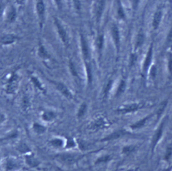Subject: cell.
I'll list each match as a JSON object with an SVG mask.
<instances>
[{
    "mask_svg": "<svg viewBox=\"0 0 172 171\" xmlns=\"http://www.w3.org/2000/svg\"><path fill=\"white\" fill-rule=\"evenodd\" d=\"M53 24L60 42L65 47L68 48L70 45V38L67 28L63 21L56 16L53 17Z\"/></svg>",
    "mask_w": 172,
    "mask_h": 171,
    "instance_id": "1",
    "label": "cell"
},
{
    "mask_svg": "<svg viewBox=\"0 0 172 171\" xmlns=\"http://www.w3.org/2000/svg\"><path fill=\"white\" fill-rule=\"evenodd\" d=\"M35 12H36L39 30L42 32L45 27L47 19V4L45 0H36Z\"/></svg>",
    "mask_w": 172,
    "mask_h": 171,
    "instance_id": "2",
    "label": "cell"
},
{
    "mask_svg": "<svg viewBox=\"0 0 172 171\" xmlns=\"http://www.w3.org/2000/svg\"><path fill=\"white\" fill-rule=\"evenodd\" d=\"M79 49L83 62L85 61H91V52L90 46L89 42L83 32H79Z\"/></svg>",
    "mask_w": 172,
    "mask_h": 171,
    "instance_id": "3",
    "label": "cell"
},
{
    "mask_svg": "<svg viewBox=\"0 0 172 171\" xmlns=\"http://www.w3.org/2000/svg\"><path fill=\"white\" fill-rule=\"evenodd\" d=\"M20 77L16 72L12 73L6 83V91L9 95H14L18 89Z\"/></svg>",
    "mask_w": 172,
    "mask_h": 171,
    "instance_id": "4",
    "label": "cell"
},
{
    "mask_svg": "<svg viewBox=\"0 0 172 171\" xmlns=\"http://www.w3.org/2000/svg\"><path fill=\"white\" fill-rule=\"evenodd\" d=\"M106 0H96L93 7V15L96 23L99 24L104 14Z\"/></svg>",
    "mask_w": 172,
    "mask_h": 171,
    "instance_id": "5",
    "label": "cell"
},
{
    "mask_svg": "<svg viewBox=\"0 0 172 171\" xmlns=\"http://www.w3.org/2000/svg\"><path fill=\"white\" fill-rule=\"evenodd\" d=\"M49 81L55 86L57 90L58 91L61 95H63L65 98H67L69 100H72L74 99V95L72 93L71 91L69 89V87L66 85L65 83L61 81L53 80H49Z\"/></svg>",
    "mask_w": 172,
    "mask_h": 171,
    "instance_id": "6",
    "label": "cell"
},
{
    "mask_svg": "<svg viewBox=\"0 0 172 171\" xmlns=\"http://www.w3.org/2000/svg\"><path fill=\"white\" fill-rule=\"evenodd\" d=\"M17 17V11L16 6L10 5L5 10L4 13V18L7 24L14 23Z\"/></svg>",
    "mask_w": 172,
    "mask_h": 171,
    "instance_id": "7",
    "label": "cell"
},
{
    "mask_svg": "<svg viewBox=\"0 0 172 171\" xmlns=\"http://www.w3.org/2000/svg\"><path fill=\"white\" fill-rule=\"evenodd\" d=\"M20 38L17 35L12 33L4 34L0 36V45L3 46H11L16 43Z\"/></svg>",
    "mask_w": 172,
    "mask_h": 171,
    "instance_id": "8",
    "label": "cell"
},
{
    "mask_svg": "<svg viewBox=\"0 0 172 171\" xmlns=\"http://www.w3.org/2000/svg\"><path fill=\"white\" fill-rule=\"evenodd\" d=\"M81 157H83L82 155H78L76 154H62L57 155V159L59 160L68 164H71L76 163Z\"/></svg>",
    "mask_w": 172,
    "mask_h": 171,
    "instance_id": "9",
    "label": "cell"
},
{
    "mask_svg": "<svg viewBox=\"0 0 172 171\" xmlns=\"http://www.w3.org/2000/svg\"><path fill=\"white\" fill-rule=\"evenodd\" d=\"M110 32H111V36L114 43V45H115L116 51L117 52H118L119 50H120V36L119 29L116 24H114L112 25L111 29H110Z\"/></svg>",
    "mask_w": 172,
    "mask_h": 171,
    "instance_id": "10",
    "label": "cell"
},
{
    "mask_svg": "<svg viewBox=\"0 0 172 171\" xmlns=\"http://www.w3.org/2000/svg\"><path fill=\"white\" fill-rule=\"evenodd\" d=\"M108 126V122L107 121V120L102 117H100L98 118H97L96 120H95L91 123L89 127V128L91 130L97 131L106 128Z\"/></svg>",
    "mask_w": 172,
    "mask_h": 171,
    "instance_id": "11",
    "label": "cell"
},
{
    "mask_svg": "<svg viewBox=\"0 0 172 171\" xmlns=\"http://www.w3.org/2000/svg\"><path fill=\"white\" fill-rule=\"evenodd\" d=\"M145 106L143 103H131L129 105H126L118 109V112L122 113H128L136 112L139 109L143 108Z\"/></svg>",
    "mask_w": 172,
    "mask_h": 171,
    "instance_id": "12",
    "label": "cell"
},
{
    "mask_svg": "<svg viewBox=\"0 0 172 171\" xmlns=\"http://www.w3.org/2000/svg\"><path fill=\"white\" fill-rule=\"evenodd\" d=\"M37 56L42 60H45V61L49 60L51 59V56L49 54V52H48L47 48L41 42H40L38 43L37 46Z\"/></svg>",
    "mask_w": 172,
    "mask_h": 171,
    "instance_id": "13",
    "label": "cell"
},
{
    "mask_svg": "<svg viewBox=\"0 0 172 171\" xmlns=\"http://www.w3.org/2000/svg\"><path fill=\"white\" fill-rule=\"evenodd\" d=\"M104 42V35L103 34H99L98 36H96L95 40V48L99 59H100L102 56Z\"/></svg>",
    "mask_w": 172,
    "mask_h": 171,
    "instance_id": "14",
    "label": "cell"
},
{
    "mask_svg": "<svg viewBox=\"0 0 172 171\" xmlns=\"http://www.w3.org/2000/svg\"><path fill=\"white\" fill-rule=\"evenodd\" d=\"M83 64H84L87 85L88 86H91L92 82H93V73H92L91 61H85V62H83Z\"/></svg>",
    "mask_w": 172,
    "mask_h": 171,
    "instance_id": "15",
    "label": "cell"
},
{
    "mask_svg": "<svg viewBox=\"0 0 172 171\" xmlns=\"http://www.w3.org/2000/svg\"><path fill=\"white\" fill-rule=\"evenodd\" d=\"M164 122H162V124L160 126V127H159L157 131L153 135V140H152L153 150H154V148H155L157 143L159 142V141H160L162 136L163 132H164Z\"/></svg>",
    "mask_w": 172,
    "mask_h": 171,
    "instance_id": "16",
    "label": "cell"
},
{
    "mask_svg": "<svg viewBox=\"0 0 172 171\" xmlns=\"http://www.w3.org/2000/svg\"><path fill=\"white\" fill-rule=\"evenodd\" d=\"M152 56H153V45L150 46L149 49L147 52V54L146 56V58H145V62L143 64V71L146 72L148 69L149 68V66L151 63V60H152Z\"/></svg>",
    "mask_w": 172,
    "mask_h": 171,
    "instance_id": "17",
    "label": "cell"
},
{
    "mask_svg": "<svg viewBox=\"0 0 172 171\" xmlns=\"http://www.w3.org/2000/svg\"><path fill=\"white\" fill-rule=\"evenodd\" d=\"M126 134V131L122 130L114 131V133L111 134L110 135H108L107 137H106L104 139H102V141H110V140H116V139L120 138L121 136H122V135H125Z\"/></svg>",
    "mask_w": 172,
    "mask_h": 171,
    "instance_id": "18",
    "label": "cell"
},
{
    "mask_svg": "<svg viewBox=\"0 0 172 171\" xmlns=\"http://www.w3.org/2000/svg\"><path fill=\"white\" fill-rule=\"evenodd\" d=\"M162 18V12L160 10H158L154 14L153 20V27L154 30H157L160 25Z\"/></svg>",
    "mask_w": 172,
    "mask_h": 171,
    "instance_id": "19",
    "label": "cell"
},
{
    "mask_svg": "<svg viewBox=\"0 0 172 171\" xmlns=\"http://www.w3.org/2000/svg\"><path fill=\"white\" fill-rule=\"evenodd\" d=\"M153 114H151V115H149L146 117H143L142 120H140L138 121H136V123H135L134 124L130 126V128L132 129H133V130H136V129H139V128H143V127L146 124V123L147 122V121L150 119V118L152 117H153Z\"/></svg>",
    "mask_w": 172,
    "mask_h": 171,
    "instance_id": "20",
    "label": "cell"
},
{
    "mask_svg": "<svg viewBox=\"0 0 172 171\" xmlns=\"http://www.w3.org/2000/svg\"><path fill=\"white\" fill-rule=\"evenodd\" d=\"M26 163L30 167H37L39 164L38 160L32 155H26L25 157Z\"/></svg>",
    "mask_w": 172,
    "mask_h": 171,
    "instance_id": "21",
    "label": "cell"
},
{
    "mask_svg": "<svg viewBox=\"0 0 172 171\" xmlns=\"http://www.w3.org/2000/svg\"><path fill=\"white\" fill-rule=\"evenodd\" d=\"M57 117L56 113L52 111H46L42 113V120L46 121H51L55 120Z\"/></svg>",
    "mask_w": 172,
    "mask_h": 171,
    "instance_id": "22",
    "label": "cell"
},
{
    "mask_svg": "<svg viewBox=\"0 0 172 171\" xmlns=\"http://www.w3.org/2000/svg\"><path fill=\"white\" fill-rule=\"evenodd\" d=\"M30 80H31L32 84L35 87H36L38 89H39L40 91H42V93H45V87H43V85H42V83H41V81H39V79L37 77L31 76V77H30Z\"/></svg>",
    "mask_w": 172,
    "mask_h": 171,
    "instance_id": "23",
    "label": "cell"
},
{
    "mask_svg": "<svg viewBox=\"0 0 172 171\" xmlns=\"http://www.w3.org/2000/svg\"><path fill=\"white\" fill-rule=\"evenodd\" d=\"M18 166H19V165L16 160H12V159H9V160H7V163H6V168L7 171H11V170L17 169L18 168Z\"/></svg>",
    "mask_w": 172,
    "mask_h": 171,
    "instance_id": "24",
    "label": "cell"
},
{
    "mask_svg": "<svg viewBox=\"0 0 172 171\" xmlns=\"http://www.w3.org/2000/svg\"><path fill=\"white\" fill-rule=\"evenodd\" d=\"M69 69L71 73V74L74 77H77V78L79 77L78 71L77 69L76 65L73 61L71 59L69 60Z\"/></svg>",
    "mask_w": 172,
    "mask_h": 171,
    "instance_id": "25",
    "label": "cell"
},
{
    "mask_svg": "<svg viewBox=\"0 0 172 171\" xmlns=\"http://www.w3.org/2000/svg\"><path fill=\"white\" fill-rule=\"evenodd\" d=\"M32 128L34 132H36L38 134H42L45 133L47 130V128L45 126L38 124V123H34Z\"/></svg>",
    "mask_w": 172,
    "mask_h": 171,
    "instance_id": "26",
    "label": "cell"
},
{
    "mask_svg": "<svg viewBox=\"0 0 172 171\" xmlns=\"http://www.w3.org/2000/svg\"><path fill=\"white\" fill-rule=\"evenodd\" d=\"M117 14H118V16L120 19L121 20H125L126 16H125V10L122 7V3L120 2V0H118V8H117Z\"/></svg>",
    "mask_w": 172,
    "mask_h": 171,
    "instance_id": "27",
    "label": "cell"
},
{
    "mask_svg": "<svg viewBox=\"0 0 172 171\" xmlns=\"http://www.w3.org/2000/svg\"><path fill=\"white\" fill-rule=\"evenodd\" d=\"M30 106V101L27 95H24L22 100V107L24 111H27L29 109Z\"/></svg>",
    "mask_w": 172,
    "mask_h": 171,
    "instance_id": "28",
    "label": "cell"
},
{
    "mask_svg": "<svg viewBox=\"0 0 172 171\" xmlns=\"http://www.w3.org/2000/svg\"><path fill=\"white\" fill-rule=\"evenodd\" d=\"M126 89V81L125 80H121L120 84L118 85V87L116 91V97H118L120 95H122L123 93H124Z\"/></svg>",
    "mask_w": 172,
    "mask_h": 171,
    "instance_id": "29",
    "label": "cell"
},
{
    "mask_svg": "<svg viewBox=\"0 0 172 171\" xmlns=\"http://www.w3.org/2000/svg\"><path fill=\"white\" fill-rule=\"evenodd\" d=\"M87 106L86 103H81V106H79V108L78 112H77V117L79 118H81L83 116H85V114L87 111Z\"/></svg>",
    "mask_w": 172,
    "mask_h": 171,
    "instance_id": "30",
    "label": "cell"
},
{
    "mask_svg": "<svg viewBox=\"0 0 172 171\" xmlns=\"http://www.w3.org/2000/svg\"><path fill=\"white\" fill-rule=\"evenodd\" d=\"M145 41V35L142 31H140L138 35L137 38H136V48L138 49V48L140 47L143 45Z\"/></svg>",
    "mask_w": 172,
    "mask_h": 171,
    "instance_id": "31",
    "label": "cell"
},
{
    "mask_svg": "<svg viewBox=\"0 0 172 171\" xmlns=\"http://www.w3.org/2000/svg\"><path fill=\"white\" fill-rule=\"evenodd\" d=\"M51 146L56 148H61L63 146V140L61 138L52 139L50 142Z\"/></svg>",
    "mask_w": 172,
    "mask_h": 171,
    "instance_id": "32",
    "label": "cell"
},
{
    "mask_svg": "<svg viewBox=\"0 0 172 171\" xmlns=\"http://www.w3.org/2000/svg\"><path fill=\"white\" fill-rule=\"evenodd\" d=\"M135 150V146H126L123 148L122 153L126 155L130 154L131 152H133Z\"/></svg>",
    "mask_w": 172,
    "mask_h": 171,
    "instance_id": "33",
    "label": "cell"
},
{
    "mask_svg": "<svg viewBox=\"0 0 172 171\" xmlns=\"http://www.w3.org/2000/svg\"><path fill=\"white\" fill-rule=\"evenodd\" d=\"M73 6L77 12H80L81 9V0H73Z\"/></svg>",
    "mask_w": 172,
    "mask_h": 171,
    "instance_id": "34",
    "label": "cell"
},
{
    "mask_svg": "<svg viewBox=\"0 0 172 171\" xmlns=\"http://www.w3.org/2000/svg\"><path fill=\"white\" fill-rule=\"evenodd\" d=\"M110 159H111V158L109 155H105V156H101L100 158L96 160V164H100V163H107L108 161H109Z\"/></svg>",
    "mask_w": 172,
    "mask_h": 171,
    "instance_id": "35",
    "label": "cell"
},
{
    "mask_svg": "<svg viewBox=\"0 0 172 171\" xmlns=\"http://www.w3.org/2000/svg\"><path fill=\"white\" fill-rule=\"evenodd\" d=\"M55 6L58 10H63V0H52Z\"/></svg>",
    "mask_w": 172,
    "mask_h": 171,
    "instance_id": "36",
    "label": "cell"
},
{
    "mask_svg": "<svg viewBox=\"0 0 172 171\" xmlns=\"http://www.w3.org/2000/svg\"><path fill=\"white\" fill-rule=\"evenodd\" d=\"M18 149H19V151H20L21 152H22V153L29 152L30 151L28 146L24 143L20 144L19 145V146H18Z\"/></svg>",
    "mask_w": 172,
    "mask_h": 171,
    "instance_id": "37",
    "label": "cell"
},
{
    "mask_svg": "<svg viewBox=\"0 0 172 171\" xmlns=\"http://www.w3.org/2000/svg\"><path fill=\"white\" fill-rule=\"evenodd\" d=\"M171 155H172V148L168 147L167 148V151H166L165 155V160L168 161L170 159Z\"/></svg>",
    "mask_w": 172,
    "mask_h": 171,
    "instance_id": "38",
    "label": "cell"
},
{
    "mask_svg": "<svg viewBox=\"0 0 172 171\" xmlns=\"http://www.w3.org/2000/svg\"><path fill=\"white\" fill-rule=\"evenodd\" d=\"M136 59H137V56H136V54H132L130 57V66L132 67V66L135 65Z\"/></svg>",
    "mask_w": 172,
    "mask_h": 171,
    "instance_id": "39",
    "label": "cell"
},
{
    "mask_svg": "<svg viewBox=\"0 0 172 171\" xmlns=\"http://www.w3.org/2000/svg\"><path fill=\"white\" fill-rule=\"evenodd\" d=\"M168 69L171 74H172V55L170 53L168 56Z\"/></svg>",
    "mask_w": 172,
    "mask_h": 171,
    "instance_id": "40",
    "label": "cell"
},
{
    "mask_svg": "<svg viewBox=\"0 0 172 171\" xmlns=\"http://www.w3.org/2000/svg\"><path fill=\"white\" fill-rule=\"evenodd\" d=\"M15 2L17 6L22 7H24V6L25 5L26 0H15Z\"/></svg>",
    "mask_w": 172,
    "mask_h": 171,
    "instance_id": "41",
    "label": "cell"
},
{
    "mask_svg": "<svg viewBox=\"0 0 172 171\" xmlns=\"http://www.w3.org/2000/svg\"><path fill=\"white\" fill-rule=\"evenodd\" d=\"M76 146V144L73 142V140L72 139H69L67 141V148H72Z\"/></svg>",
    "mask_w": 172,
    "mask_h": 171,
    "instance_id": "42",
    "label": "cell"
},
{
    "mask_svg": "<svg viewBox=\"0 0 172 171\" xmlns=\"http://www.w3.org/2000/svg\"><path fill=\"white\" fill-rule=\"evenodd\" d=\"M167 45H171V44H172V29L170 31V34H168V36H167Z\"/></svg>",
    "mask_w": 172,
    "mask_h": 171,
    "instance_id": "43",
    "label": "cell"
},
{
    "mask_svg": "<svg viewBox=\"0 0 172 171\" xmlns=\"http://www.w3.org/2000/svg\"><path fill=\"white\" fill-rule=\"evenodd\" d=\"M151 75L153 78H155L156 76V67L155 66H153L151 70Z\"/></svg>",
    "mask_w": 172,
    "mask_h": 171,
    "instance_id": "44",
    "label": "cell"
},
{
    "mask_svg": "<svg viewBox=\"0 0 172 171\" xmlns=\"http://www.w3.org/2000/svg\"><path fill=\"white\" fill-rule=\"evenodd\" d=\"M139 2L140 0H133V7L135 10H136V9H137L139 4Z\"/></svg>",
    "mask_w": 172,
    "mask_h": 171,
    "instance_id": "45",
    "label": "cell"
},
{
    "mask_svg": "<svg viewBox=\"0 0 172 171\" xmlns=\"http://www.w3.org/2000/svg\"><path fill=\"white\" fill-rule=\"evenodd\" d=\"M5 10H6V9L3 8V3L0 2V16H1L3 14V12H5Z\"/></svg>",
    "mask_w": 172,
    "mask_h": 171,
    "instance_id": "46",
    "label": "cell"
},
{
    "mask_svg": "<svg viewBox=\"0 0 172 171\" xmlns=\"http://www.w3.org/2000/svg\"><path fill=\"white\" fill-rule=\"evenodd\" d=\"M5 120H6L5 116H4L3 114H0V124L5 121Z\"/></svg>",
    "mask_w": 172,
    "mask_h": 171,
    "instance_id": "47",
    "label": "cell"
},
{
    "mask_svg": "<svg viewBox=\"0 0 172 171\" xmlns=\"http://www.w3.org/2000/svg\"><path fill=\"white\" fill-rule=\"evenodd\" d=\"M127 171H137V169H130L128 170Z\"/></svg>",
    "mask_w": 172,
    "mask_h": 171,
    "instance_id": "48",
    "label": "cell"
},
{
    "mask_svg": "<svg viewBox=\"0 0 172 171\" xmlns=\"http://www.w3.org/2000/svg\"><path fill=\"white\" fill-rule=\"evenodd\" d=\"M164 171H170V169H167V170H165Z\"/></svg>",
    "mask_w": 172,
    "mask_h": 171,
    "instance_id": "49",
    "label": "cell"
},
{
    "mask_svg": "<svg viewBox=\"0 0 172 171\" xmlns=\"http://www.w3.org/2000/svg\"><path fill=\"white\" fill-rule=\"evenodd\" d=\"M171 2H172V0H171Z\"/></svg>",
    "mask_w": 172,
    "mask_h": 171,
    "instance_id": "50",
    "label": "cell"
}]
</instances>
